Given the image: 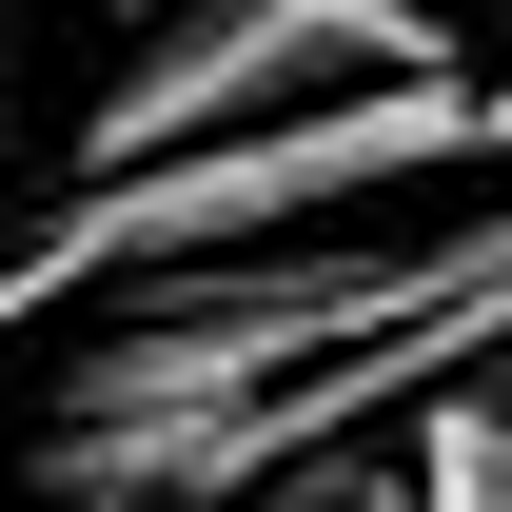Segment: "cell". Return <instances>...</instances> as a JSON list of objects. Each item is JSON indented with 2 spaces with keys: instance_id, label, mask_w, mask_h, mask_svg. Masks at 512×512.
Masks as SVG:
<instances>
[{
  "instance_id": "cell-6",
  "label": "cell",
  "mask_w": 512,
  "mask_h": 512,
  "mask_svg": "<svg viewBox=\"0 0 512 512\" xmlns=\"http://www.w3.org/2000/svg\"><path fill=\"white\" fill-rule=\"evenodd\" d=\"M119 20H178V0H119Z\"/></svg>"
},
{
  "instance_id": "cell-3",
  "label": "cell",
  "mask_w": 512,
  "mask_h": 512,
  "mask_svg": "<svg viewBox=\"0 0 512 512\" xmlns=\"http://www.w3.org/2000/svg\"><path fill=\"white\" fill-rule=\"evenodd\" d=\"M414 512H512V394H434L414 414Z\"/></svg>"
},
{
  "instance_id": "cell-1",
  "label": "cell",
  "mask_w": 512,
  "mask_h": 512,
  "mask_svg": "<svg viewBox=\"0 0 512 512\" xmlns=\"http://www.w3.org/2000/svg\"><path fill=\"white\" fill-rule=\"evenodd\" d=\"M512 158V79H355L316 119H256L217 158H138V178H79L40 237L0 256V335H60L138 276H197V256L256 237H335V197H414V178H493Z\"/></svg>"
},
{
  "instance_id": "cell-2",
  "label": "cell",
  "mask_w": 512,
  "mask_h": 512,
  "mask_svg": "<svg viewBox=\"0 0 512 512\" xmlns=\"http://www.w3.org/2000/svg\"><path fill=\"white\" fill-rule=\"evenodd\" d=\"M355 79H453V20L434 0H178L138 20L99 119H79V178H138V158H217L256 119H316Z\"/></svg>"
},
{
  "instance_id": "cell-5",
  "label": "cell",
  "mask_w": 512,
  "mask_h": 512,
  "mask_svg": "<svg viewBox=\"0 0 512 512\" xmlns=\"http://www.w3.org/2000/svg\"><path fill=\"white\" fill-rule=\"evenodd\" d=\"M99 512H178V493H99Z\"/></svg>"
},
{
  "instance_id": "cell-4",
  "label": "cell",
  "mask_w": 512,
  "mask_h": 512,
  "mask_svg": "<svg viewBox=\"0 0 512 512\" xmlns=\"http://www.w3.org/2000/svg\"><path fill=\"white\" fill-rule=\"evenodd\" d=\"M0 178H20V0H0Z\"/></svg>"
}]
</instances>
